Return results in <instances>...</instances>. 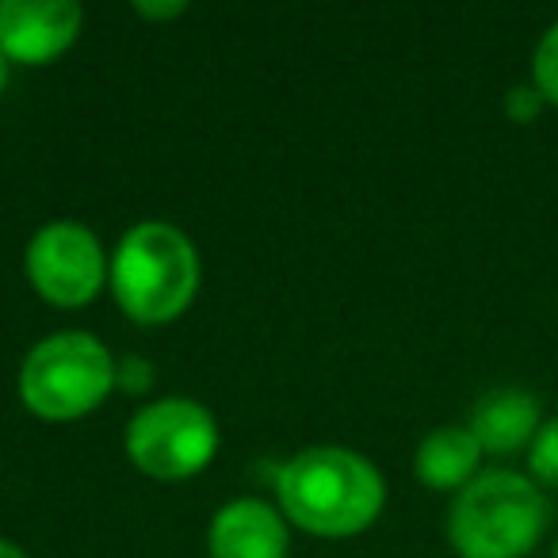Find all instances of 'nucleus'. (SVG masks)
Returning a JSON list of instances; mask_svg holds the SVG:
<instances>
[{
    "label": "nucleus",
    "mask_w": 558,
    "mask_h": 558,
    "mask_svg": "<svg viewBox=\"0 0 558 558\" xmlns=\"http://www.w3.org/2000/svg\"><path fill=\"white\" fill-rule=\"evenodd\" d=\"M215 448V417L192 398H161L138 410V417L126 428V451L134 466L154 478H187L210 463Z\"/></svg>",
    "instance_id": "39448f33"
},
{
    "label": "nucleus",
    "mask_w": 558,
    "mask_h": 558,
    "mask_svg": "<svg viewBox=\"0 0 558 558\" xmlns=\"http://www.w3.org/2000/svg\"><path fill=\"white\" fill-rule=\"evenodd\" d=\"M532 85L539 88V96L558 108V20L539 35L532 54Z\"/></svg>",
    "instance_id": "f8f14e48"
},
{
    "label": "nucleus",
    "mask_w": 558,
    "mask_h": 558,
    "mask_svg": "<svg viewBox=\"0 0 558 558\" xmlns=\"http://www.w3.org/2000/svg\"><path fill=\"white\" fill-rule=\"evenodd\" d=\"M210 558H283L288 527L271 505L256 497H238L210 520Z\"/></svg>",
    "instance_id": "6e6552de"
},
{
    "label": "nucleus",
    "mask_w": 558,
    "mask_h": 558,
    "mask_svg": "<svg viewBox=\"0 0 558 558\" xmlns=\"http://www.w3.org/2000/svg\"><path fill=\"white\" fill-rule=\"evenodd\" d=\"M4 85H9V58L0 54V93H4Z\"/></svg>",
    "instance_id": "f3484780"
},
{
    "label": "nucleus",
    "mask_w": 558,
    "mask_h": 558,
    "mask_svg": "<svg viewBox=\"0 0 558 558\" xmlns=\"http://www.w3.org/2000/svg\"><path fill=\"white\" fill-rule=\"evenodd\" d=\"M527 478L535 486L558 489V417H547L527 444Z\"/></svg>",
    "instance_id": "9b49d317"
},
{
    "label": "nucleus",
    "mask_w": 558,
    "mask_h": 558,
    "mask_svg": "<svg viewBox=\"0 0 558 558\" xmlns=\"http://www.w3.org/2000/svg\"><path fill=\"white\" fill-rule=\"evenodd\" d=\"M116 379L123 383L126 390H142V387H149V379H154V372H149L146 360H138V356H123V360H119V367H116Z\"/></svg>",
    "instance_id": "4468645a"
},
{
    "label": "nucleus",
    "mask_w": 558,
    "mask_h": 558,
    "mask_svg": "<svg viewBox=\"0 0 558 558\" xmlns=\"http://www.w3.org/2000/svg\"><path fill=\"white\" fill-rule=\"evenodd\" d=\"M111 288L134 322H169L199 288V256L187 233L169 222H142L119 241Z\"/></svg>",
    "instance_id": "7ed1b4c3"
},
{
    "label": "nucleus",
    "mask_w": 558,
    "mask_h": 558,
    "mask_svg": "<svg viewBox=\"0 0 558 558\" xmlns=\"http://www.w3.org/2000/svg\"><path fill=\"white\" fill-rule=\"evenodd\" d=\"M550 558H558V539H555V547H550Z\"/></svg>",
    "instance_id": "a211bd4d"
},
{
    "label": "nucleus",
    "mask_w": 558,
    "mask_h": 558,
    "mask_svg": "<svg viewBox=\"0 0 558 558\" xmlns=\"http://www.w3.org/2000/svg\"><path fill=\"white\" fill-rule=\"evenodd\" d=\"M116 387V360L93 333H54L27 352L20 367V398L50 421H70L96 410Z\"/></svg>",
    "instance_id": "20e7f679"
},
{
    "label": "nucleus",
    "mask_w": 558,
    "mask_h": 558,
    "mask_svg": "<svg viewBox=\"0 0 558 558\" xmlns=\"http://www.w3.org/2000/svg\"><path fill=\"white\" fill-rule=\"evenodd\" d=\"M482 463V444L474 440L471 428L463 425H444L421 440L413 471L428 489H463L466 482L478 474Z\"/></svg>",
    "instance_id": "9d476101"
},
{
    "label": "nucleus",
    "mask_w": 558,
    "mask_h": 558,
    "mask_svg": "<svg viewBox=\"0 0 558 558\" xmlns=\"http://www.w3.org/2000/svg\"><path fill=\"white\" fill-rule=\"evenodd\" d=\"M0 558H27V555L20 547H12L9 539H0Z\"/></svg>",
    "instance_id": "dca6fc26"
},
{
    "label": "nucleus",
    "mask_w": 558,
    "mask_h": 558,
    "mask_svg": "<svg viewBox=\"0 0 558 558\" xmlns=\"http://www.w3.org/2000/svg\"><path fill=\"white\" fill-rule=\"evenodd\" d=\"M142 16H177L184 12V0H172V4H138Z\"/></svg>",
    "instance_id": "2eb2a0df"
},
{
    "label": "nucleus",
    "mask_w": 558,
    "mask_h": 558,
    "mask_svg": "<svg viewBox=\"0 0 558 558\" xmlns=\"http://www.w3.org/2000/svg\"><path fill=\"white\" fill-rule=\"evenodd\" d=\"M550 520L547 494L520 471H482L456 494L448 539L459 558H524Z\"/></svg>",
    "instance_id": "f03ea898"
},
{
    "label": "nucleus",
    "mask_w": 558,
    "mask_h": 558,
    "mask_svg": "<svg viewBox=\"0 0 558 558\" xmlns=\"http://www.w3.org/2000/svg\"><path fill=\"white\" fill-rule=\"evenodd\" d=\"M81 32L73 0H0V54L27 65L58 58Z\"/></svg>",
    "instance_id": "0eeeda50"
},
{
    "label": "nucleus",
    "mask_w": 558,
    "mask_h": 558,
    "mask_svg": "<svg viewBox=\"0 0 558 558\" xmlns=\"http://www.w3.org/2000/svg\"><path fill=\"white\" fill-rule=\"evenodd\" d=\"M279 505L318 535L364 532L383 509V474L349 448H311L279 466Z\"/></svg>",
    "instance_id": "f257e3e1"
},
{
    "label": "nucleus",
    "mask_w": 558,
    "mask_h": 558,
    "mask_svg": "<svg viewBox=\"0 0 558 558\" xmlns=\"http://www.w3.org/2000/svg\"><path fill=\"white\" fill-rule=\"evenodd\" d=\"M27 276L43 299L81 306L104 283V248L88 226L50 222L27 245Z\"/></svg>",
    "instance_id": "423d86ee"
},
{
    "label": "nucleus",
    "mask_w": 558,
    "mask_h": 558,
    "mask_svg": "<svg viewBox=\"0 0 558 558\" xmlns=\"http://www.w3.org/2000/svg\"><path fill=\"white\" fill-rule=\"evenodd\" d=\"M543 104L547 100H543L535 85H517V88H509V96H505V111H509L512 123H532V119L539 116Z\"/></svg>",
    "instance_id": "ddd939ff"
},
{
    "label": "nucleus",
    "mask_w": 558,
    "mask_h": 558,
    "mask_svg": "<svg viewBox=\"0 0 558 558\" xmlns=\"http://www.w3.org/2000/svg\"><path fill=\"white\" fill-rule=\"evenodd\" d=\"M543 425L539 398L524 387H494L474 402L471 410V433L482 444V451L509 456L535 440Z\"/></svg>",
    "instance_id": "1a4fd4ad"
}]
</instances>
